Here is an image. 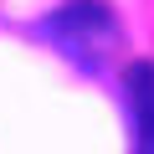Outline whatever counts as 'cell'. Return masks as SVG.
Wrapping results in <instances>:
<instances>
[{
  "label": "cell",
  "mask_w": 154,
  "mask_h": 154,
  "mask_svg": "<svg viewBox=\"0 0 154 154\" xmlns=\"http://www.w3.org/2000/svg\"><path fill=\"white\" fill-rule=\"evenodd\" d=\"M41 36L77 67V72H93L103 77L113 51H118V21L103 0H67L41 21Z\"/></svg>",
  "instance_id": "1"
},
{
  "label": "cell",
  "mask_w": 154,
  "mask_h": 154,
  "mask_svg": "<svg viewBox=\"0 0 154 154\" xmlns=\"http://www.w3.org/2000/svg\"><path fill=\"white\" fill-rule=\"evenodd\" d=\"M123 98L134 123V154H154V62L139 57L123 67Z\"/></svg>",
  "instance_id": "2"
}]
</instances>
